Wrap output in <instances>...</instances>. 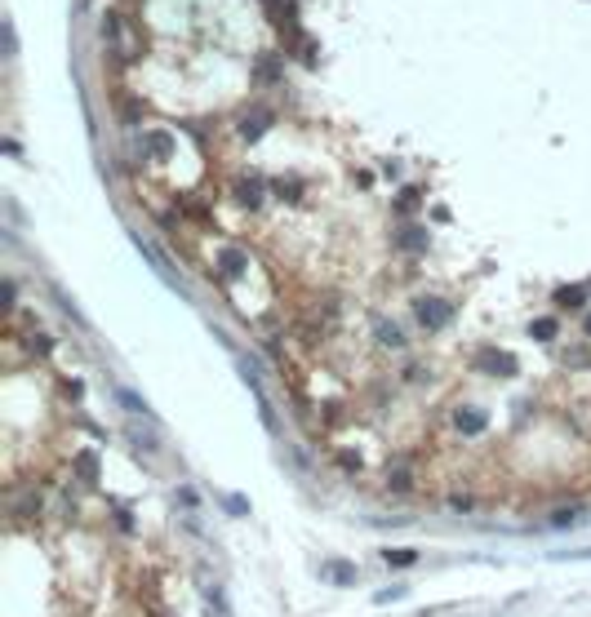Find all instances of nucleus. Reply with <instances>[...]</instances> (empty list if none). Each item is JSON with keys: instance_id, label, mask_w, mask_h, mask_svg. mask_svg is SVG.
<instances>
[{"instance_id": "obj_14", "label": "nucleus", "mask_w": 591, "mask_h": 617, "mask_svg": "<svg viewBox=\"0 0 591 617\" xmlns=\"http://www.w3.org/2000/svg\"><path fill=\"white\" fill-rule=\"evenodd\" d=\"M556 333H560L556 316H538L534 324H529V337H534V342H556Z\"/></svg>"}, {"instance_id": "obj_15", "label": "nucleus", "mask_w": 591, "mask_h": 617, "mask_svg": "<svg viewBox=\"0 0 591 617\" xmlns=\"http://www.w3.org/2000/svg\"><path fill=\"white\" fill-rule=\"evenodd\" d=\"M373 333H378V342H382V346H396V351L405 346V333L396 329L391 320H373Z\"/></svg>"}, {"instance_id": "obj_5", "label": "nucleus", "mask_w": 591, "mask_h": 617, "mask_svg": "<svg viewBox=\"0 0 591 617\" xmlns=\"http://www.w3.org/2000/svg\"><path fill=\"white\" fill-rule=\"evenodd\" d=\"M138 151L151 155V160H165V155H174V134H165V129H142Z\"/></svg>"}, {"instance_id": "obj_29", "label": "nucleus", "mask_w": 591, "mask_h": 617, "mask_svg": "<svg viewBox=\"0 0 591 617\" xmlns=\"http://www.w3.org/2000/svg\"><path fill=\"white\" fill-rule=\"evenodd\" d=\"M5 45H9V54L18 49V36H14V22H5Z\"/></svg>"}, {"instance_id": "obj_10", "label": "nucleus", "mask_w": 591, "mask_h": 617, "mask_svg": "<svg viewBox=\"0 0 591 617\" xmlns=\"http://www.w3.org/2000/svg\"><path fill=\"white\" fill-rule=\"evenodd\" d=\"M218 267H223V275H245L249 253L236 249V245H223V249H218Z\"/></svg>"}, {"instance_id": "obj_12", "label": "nucleus", "mask_w": 591, "mask_h": 617, "mask_svg": "<svg viewBox=\"0 0 591 617\" xmlns=\"http://www.w3.org/2000/svg\"><path fill=\"white\" fill-rule=\"evenodd\" d=\"M236 200L249 204V209H258V200H262V178H240V183H236Z\"/></svg>"}, {"instance_id": "obj_2", "label": "nucleus", "mask_w": 591, "mask_h": 617, "mask_svg": "<svg viewBox=\"0 0 591 617\" xmlns=\"http://www.w3.org/2000/svg\"><path fill=\"white\" fill-rule=\"evenodd\" d=\"M414 316H418V324L427 333H440V329H449V324H454V307L444 298H418L414 302Z\"/></svg>"}, {"instance_id": "obj_24", "label": "nucleus", "mask_w": 591, "mask_h": 617, "mask_svg": "<svg viewBox=\"0 0 591 617\" xmlns=\"http://www.w3.org/2000/svg\"><path fill=\"white\" fill-rule=\"evenodd\" d=\"M401 595H405V586H387V591L373 595V604H391V600H401Z\"/></svg>"}, {"instance_id": "obj_9", "label": "nucleus", "mask_w": 591, "mask_h": 617, "mask_svg": "<svg viewBox=\"0 0 591 617\" xmlns=\"http://www.w3.org/2000/svg\"><path fill=\"white\" fill-rule=\"evenodd\" d=\"M454 427L463 431V435H480V431L489 427V413H485V409H458V413H454Z\"/></svg>"}, {"instance_id": "obj_21", "label": "nucleus", "mask_w": 591, "mask_h": 617, "mask_svg": "<svg viewBox=\"0 0 591 617\" xmlns=\"http://www.w3.org/2000/svg\"><path fill=\"white\" fill-rule=\"evenodd\" d=\"M449 511H454V515H472V511H476V498H472V493H454V498H449Z\"/></svg>"}, {"instance_id": "obj_11", "label": "nucleus", "mask_w": 591, "mask_h": 617, "mask_svg": "<svg viewBox=\"0 0 591 617\" xmlns=\"http://www.w3.org/2000/svg\"><path fill=\"white\" fill-rule=\"evenodd\" d=\"M116 400H120V409H125V413H134V418H147V422H156L151 404L142 400V395H134V391H129V386H116Z\"/></svg>"}, {"instance_id": "obj_13", "label": "nucleus", "mask_w": 591, "mask_h": 617, "mask_svg": "<svg viewBox=\"0 0 591 617\" xmlns=\"http://www.w3.org/2000/svg\"><path fill=\"white\" fill-rule=\"evenodd\" d=\"M71 462H76V471H80L84 484H98V453H93V449H80Z\"/></svg>"}, {"instance_id": "obj_8", "label": "nucleus", "mask_w": 591, "mask_h": 617, "mask_svg": "<svg viewBox=\"0 0 591 617\" xmlns=\"http://www.w3.org/2000/svg\"><path fill=\"white\" fill-rule=\"evenodd\" d=\"M267 129H271V112H267V107H258V112H245V120H240V138H262V134H267Z\"/></svg>"}, {"instance_id": "obj_17", "label": "nucleus", "mask_w": 591, "mask_h": 617, "mask_svg": "<svg viewBox=\"0 0 591 617\" xmlns=\"http://www.w3.org/2000/svg\"><path fill=\"white\" fill-rule=\"evenodd\" d=\"M382 564H391V568H414V564H418V551H391V547H382Z\"/></svg>"}, {"instance_id": "obj_4", "label": "nucleus", "mask_w": 591, "mask_h": 617, "mask_svg": "<svg viewBox=\"0 0 591 617\" xmlns=\"http://www.w3.org/2000/svg\"><path fill=\"white\" fill-rule=\"evenodd\" d=\"M320 577H324V582H334V586H356L360 568H356L352 560H338V555H329V560H320Z\"/></svg>"}, {"instance_id": "obj_16", "label": "nucleus", "mask_w": 591, "mask_h": 617, "mask_svg": "<svg viewBox=\"0 0 591 617\" xmlns=\"http://www.w3.org/2000/svg\"><path fill=\"white\" fill-rule=\"evenodd\" d=\"M387 489L391 493H409V489H414V475H409L405 466H387Z\"/></svg>"}, {"instance_id": "obj_7", "label": "nucleus", "mask_w": 591, "mask_h": 617, "mask_svg": "<svg viewBox=\"0 0 591 617\" xmlns=\"http://www.w3.org/2000/svg\"><path fill=\"white\" fill-rule=\"evenodd\" d=\"M587 294H591L587 284H560L551 298H556V307H560V311H583V307H587Z\"/></svg>"}, {"instance_id": "obj_26", "label": "nucleus", "mask_w": 591, "mask_h": 617, "mask_svg": "<svg viewBox=\"0 0 591 617\" xmlns=\"http://www.w3.org/2000/svg\"><path fill=\"white\" fill-rule=\"evenodd\" d=\"M574 519H578V515H574V506H560V511H556V515H551V524H556V528H560V524H574Z\"/></svg>"}, {"instance_id": "obj_18", "label": "nucleus", "mask_w": 591, "mask_h": 617, "mask_svg": "<svg viewBox=\"0 0 591 617\" xmlns=\"http://www.w3.org/2000/svg\"><path fill=\"white\" fill-rule=\"evenodd\" d=\"M129 440H134V444H138V449H147V453H156V449H160V440H156V435H151V431H142V427H138V422H129Z\"/></svg>"}, {"instance_id": "obj_3", "label": "nucleus", "mask_w": 591, "mask_h": 617, "mask_svg": "<svg viewBox=\"0 0 591 617\" xmlns=\"http://www.w3.org/2000/svg\"><path fill=\"white\" fill-rule=\"evenodd\" d=\"M427 245H431V236L418 222H405L391 231V249H401V253H427Z\"/></svg>"}, {"instance_id": "obj_20", "label": "nucleus", "mask_w": 591, "mask_h": 617, "mask_svg": "<svg viewBox=\"0 0 591 617\" xmlns=\"http://www.w3.org/2000/svg\"><path fill=\"white\" fill-rule=\"evenodd\" d=\"M276 196H280V200H298V196H303V183H298V178H276Z\"/></svg>"}, {"instance_id": "obj_28", "label": "nucleus", "mask_w": 591, "mask_h": 617, "mask_svg": "<svg viewBox=\"0 0 591 617\" xmlns=\"http://www.w3.org/2000/svg\"><path fill=\"white\" fill-rule=\"evenodd\" d=\"M14 294H18V289H14V280H5V311H14V302H18Z\"/></svg>"}, {"instance_id": "obj_30", "label": "nucleus", "mask_w": 591, "mask_h": 617, "mask_svg": "<svg viewBox=\"0 0 591 617\" xmlns=\"http://www.w3.org/2000/svg\"><path fill=\"white\" fill-rule=\"evenodd\" d=\"M583 333H587V337H591V316H587V320H583Z\"/></svg>"}, {"instance_id": "obj_23", "label": "nucleus", "mask_w": 591, "mask_h": 617, "mask_svg": "<svg viewBox=\"0 0 591 617\" xmlns=\"http://www.w3.org/2000/svg\"><path fill=\"white\" fill-rule=\"evenodd\" d=\"M564 365H591V351H587V346H574V351H564Z\"/></svg>"}, {"instance_id": "obj_22", "label": "nucleus", "mask_w": 591, "mask_h": 617, "mask_svg": "<svg viewBox=\"0 0 591 617\" xmlns=\"http://www.w3.org/2000/svg\"><path fill=\"white\" fill-rule=\"evenodd\" d=\"M174 498H178V502H183V506H187V511H196V506H200V493H196V489H191V484H183V489H178V493H174Z\"/></svg>"}, {"instance_id": "obj_19", "label": "nucleus", "mask_w": 591, "mask_h": 617, "mask_svg": "<svg viewBox=\"0 0 591 617\" xmlns=\"http://www.w3.org/2000/svg\"><path fill=\"white\" fill-rule=\"evenodd\" d=\"M334 462H338V471H347V475H360V466H365V462H360V453H352V449H338Z\"/></svg>"}, {"instance_id": "obj_27", "label": "nucleus", "mask_w": 591, "mask_h": 617, "mask_svg": "<svg viewBox=\"0 0 591 617\" xmlns=\"http://www.w3.org/2000/svg\"><path fill=\"white\" fill-rule=\"evenodd\" d=\"M338 422H343V409H338V404H324V427H338Z\"/></svg>"}, {"instance_id": "obj_6", "label": "nucleus", "mask_w": 591, "mask_h": 617, "mask_svg": "<svg viewBox=\"0 0 591 617\" xmlns=\"http://www.w3.org/2000/svg\"><path fill=\"white\" fill-rule=\"evenodd\" d=\"M280 76H285V63H280V54H262L258 63H253V84H280Z\"/></svg>"}, {"instance_id": "obj_1", "label": "nucleus", "mask_w": 591, "mask_h": 617, "mask_svg": "<svg viewBox=\"0 0 591 617\" xmlns=\"http://www.w3.org/2000/svg\"><path fill=\"white\" fill-rule=\"evenodd\" d=\"M472 369H480L485 378H516V356L511 351H498V346H480L472 356Z\"/></svg>"}, {"instance_id": "obj_25", "label": "nucleus", "mask_w": 591, "mask_h": 617, "mask_svg": "<svg viewBox=\"0 0 591 617\" xmlns=\"http://www.w3.org/2000/svg\"><path fill=\"white\" fill-rule=\"evenodd\" d=\"M31 351H36V356H50V351H54V337H31Z\"/></svg>"}]
</instances>
